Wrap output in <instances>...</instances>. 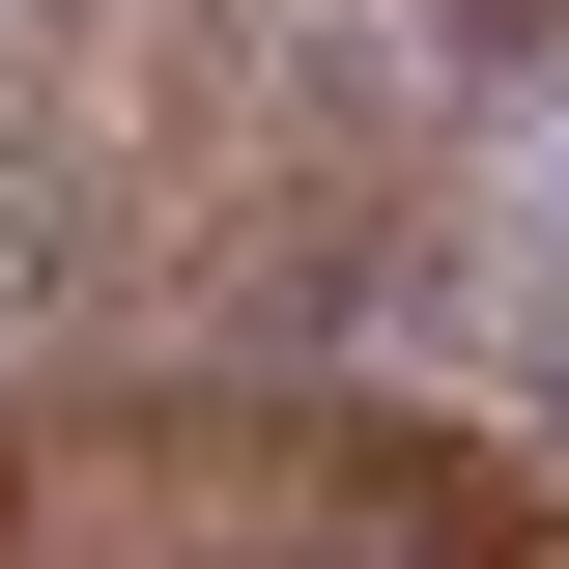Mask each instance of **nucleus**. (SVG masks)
Wrapping results in <instances>:
<instances>
[{
    "label": "nucleus",
    "mask_w": 569,
    "mask_h": 569,
    "mask_svg": "<svg viewBox=\"0 0 569 569\" xmlns=\"http://www.w3.org/2000/svg\"><path fill=\"white\" fill-rule=\"evenodd\" d=\"M456 29H541V0H456Z\"/></svg>",
    "instance_id": "1"
}]
</instances>
